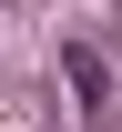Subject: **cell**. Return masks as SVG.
I'll return each mask as SVG.
<instances>
[{"label":"cell","mask_w":122,"mask_h":132,"mask_svg":"<svg viewBox=\"0 0 122 132\" xmlns=\"http://www.w3.org/2000/svg\"><path fill=\"white\" fill-rule=\"evenodd\" d=\"M61 81L82 92V122H112V61H102V41H71L61 51Z\"/></svg>","instance_id":"obj_1"}]
</instances>
